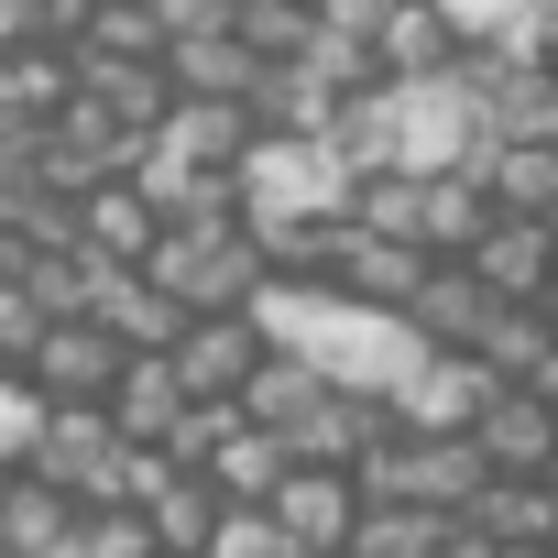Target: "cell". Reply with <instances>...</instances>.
Wrapping results in <instances>:
<instances>
[{
  "instance_id": "cell-11",
  "label": "cell",
  "mask_w": 558,
  "mask_h": 558,
  "mask_svg": "<svg viewBox=\"0 0 558 558\" xmlns=\"http://www.w3.org/2000/svg\"><path fill=\"white\" fill-rule=\"evenodd\" d=\"M460 175L493 197V208H514V219H558V143H471L460 154Z\"/></svg>"
},
{
  "instance_id": "cell-21",
  "label": "cell",
  "mask_w": 558,
  "mask_h": 558,
  "mask_svg": "<svg viewBox=\"0 0 558 558\" xmlns=\"http://www.w3.org/2000/svg\"><path fill=\"white\" fill-rule=\"evenodd\" d=\"M197 482H208L219 504H263L274 482H286V438H274V427H252V416H241V427H230V438H219V449L197 460Z\"/></svg>"
},
{
  "instance_id": "cell-10",
  "label": "cell",
  "mask_w": 558,
  "mask_h": 558,
  "mask_svg": "<svg viewBox=\"0 0 558 558\" xmlns=\"http://www.w3.org/2000/svg\"><path fill=\"white\" fill-rule=\"evenodd\" d=\"M493 296H547V263H558V219H514V208H493L482 230H471V252H460Z\"/></svg>"
},
{
  "instance_id": "cell-14",
  "label": "cell",
  "mask_w": 558,
  "mask_h": 558,
  "mask_svg": "<svg viewBox=\"0 0 558 558\" xmlns=\"http://www.w3.org/2000/svg\"><path fill=\"white\" fill-rule=\"evenodd\" d=\"M471 362H482L493 384H547V395H558V340H547V296H514V307H493V318H482V340H471Z\"/></svg>"
},
{
  "instance_id": "cell-3",
  "label": "cell",
  "mask_w": 558,
  "mask_h": 558,
  "mask_svg": "<svg viewBox=\"0 0 558 558\" xmlns=\"http://www.w3.org/2000/svg\"><path fill=\"white\" fill-rule=\"evenodd\" d=\"M110 460H121V438H110L99 405H34V438H23V471H34V482L99 504V493H110Z\"/></svg>"
},
{
  "instance_id": "cell-2",
  "label": "cell",
  "mask_w": 558,
  "mask_h": 558,
  "mask_svg": "<svg viewBox=\"0 0 558 558\" xmlns=\"http://www.w3.org/2000/svg\"><path fill=\"white\" fill-rule=\"evenodd\" d=\"M384 143H395V165H405V175H438V165H460V154L482 143L460 66H438V77H384Z\"/></svg>"
},
{
  "instance_id": "cell-20",
  "label": "cell",
  "mask_w": 558,
  "mask_h": 558,
  "mask_svg": "<svg viewBox=\"0 0 558 558\" xmlns=\"http://www.w3.org/2000/svg\"><path fill=\"white\" fill-rule=\"evenodd\" d=\"M66 66H77V88H88L110 121H132V132H154L165 99H175V88H165V56H66Z\"/></svg>"
},
{
  "instance_id": "cell-7",
  "label": "cell",
  "mask_w": 558,
  "mask_h": 558,
  "mask_svg": "<svg viewBox=\"0 0 558 558\" xmlns=\"http://www.w3.org/2000/svg\"><path fill=\"white\" fill-rule=\"evenodd\" d=\"M252 362H263V329H252L241 307H197V318H175V340H165V373H175L186 395H241Z\"/></svg>"
},
{
  "instance_id": "cell-9",
  "label": "cell",
  "mask_w": 558,
  "mask_h": 558,
  "mask_svg": "<svg viewBox=\"0 0 558 558\" xmlns=\"http://www.w3.org/2000/svg\"><path fill=\"white\" fill-rule=\"evenodd\" d=\"M493 307H514V296H493L482 274H471V263H427L416 286H405V307H395V318H405V329H416L427 351H471Z\"/></svg>"
},
{
  "instance_id": "cell-13",
  "label": "cell",
  "mask_w": 558,
  "mask_h": 558,
  "mask_svg": "<svg viewBox=\"0 0 558 558\" xmlns=\"http://www.w3.org/2000/svg\"><path fill=\"white\" fill-rule=\"evenodd\" d=\"M66 208H77V252H99V263H143V252H154V230H165V219H154V197H143L132 175H99V186H77Z\"/></svg>"
},
{
  "instance_id": "cell-27",
  "label": "cell",
  "mask_w": 558,
  "mask_h": 558,
  "mask_svg": "<svg viewBox=\"0 0 558 558\" xmlns=\"http://www.w3.org/2000/svg\"><path fill=\"white\" fill-rule=\"evenodd\" d=\"M88 12H99V0H34L23 34H34V45H77V34H88Z\"/></svg>"
},
{
  "instance_id": "cell-15",
  "label": "cell",
  "mask_w": 558,
  "mask_h": 558,
  "mask_svg": "<svg viewBox=\"0 0 558 558\" xmlns=\"http://www.w3.org/2000/svg\"><path fill=\"white\" fill-rule=\"evenodd\" d=\"M482 219H493V197H482V186H471L460 165H438V175H416V208H405V241H416L427 263H460Z\"/></svg>"
},
{
  "instance_id": "cell-18",
  "label": "cell",
  "mask_w": 558,
  "mask_h": 558,
  "mask_svg": "<svg viewBox=\"0 0 558 558\" xmlns=\"http://www.w3.org/2000/svg\"><path fill=\"white\" fill-rule=\"evenodd\" d=\"M66 536H77V493H56L12 460V482H0V547L12 558H66Z\"/></svg>"
},
{
  "instance_id": "cell-8",
  "label": "cell",
  "mask_w": 558,
  "mask_h": 558,
  "mask_svg": "<svg viewBox=\"0 0 558 558\" xmlns=\"http://www.w3.org/2000/svg\"><path fill=\"white\" fill-rule=\"evenodd\" d=\"M395 416H384V395H351V384H318L286 427H274V438H286V460H329V471H351L373 438H384Z\"/></svg>"
},
{
  "instance_id": "cell-4",
  "label": "cell",
  "mask_w": 558,
  "mask_h": 558,
  "mask_svg": "<svg viewBox=\"0 0 558 558\" xmlns=\"http://www.w3.org/2000/svg\"><path fill=\"white\" fill-rule=\"evenodd\" d=\"M263 514H274V536H286L296 558H340V536L362 514V482L329 471V460H286V482L263 493Z\"/></svg>"
},
{
  "instance_id": "cell-30",
  "label": "cell",
  "mask_w": 558,
  "mask_h": 558,
  "mask_svg": "<svg viewBox=\"0 0 558 558\" xmlns=\"http://www.w3.org/2000/svg\"><path fill=\"white\" fill-rule=\"evenodd\" d=\"M0 558H12V547H0Z\"/></svg>"
},
{
  "instance_id": "cell-12",
  "label": "cell",
  "mask_w": 558,
  "mask_h": 558,
  "mask_svg": "<svg viewBox=\"0 0 558 558\" xmlns=\"http://www.w3.org/2000/svg\"><path fill=\"white\" fill-rule=\"evenodd\" d=\"M460 525H471V536H493V547H547L558 493H547V471H482V482H471V504H460Z\"/></svg>"
},
{
  "instance_id": "cell-28",
  "label": "cell",
  "mask_w": 558,
  "mask_h": 558,
  "mask_svg": "<svg viewBox=\"0 0 558 558\" xmlns=\"http://www.w3.org/2000/svg\"><path fill=\"white\" fill-rule=\"evenodd\" d=\"M23 12H34V0H0V34H23Z\"/></svg>"
},
{
  "instance_id": "cell-6",
  "label": "cell",
  "mask_w": 558,
  "mask_h": 558,
  "mask_svg": "<svg viewBox=\"0 0 558 558\" xmlns=\"http://www.w3.org/2000/svg\"><path fill=\"white\" fill-rule=\"evenodd\" d=\"M460 438L482 449V471H547L558 460V405H547V384H493Z\"/></svg>"
},
{
  "instance_id": "cell-1",
  "label": "cell",
  "mask_w": 558,
  "mask_h": 558,
  "mask_svg": "<svg viewBox=\"0 0 558 558\" xmlns=\"http://www.w3.org/2000/svg\"><path fill=\"white\" fill-rule=\"evenodd\" d=\"M143 274L197 318V307H241L252 286H263V263H252V241H241V219L230 230H186V219H165L154 230V252H143Z\"/></svg>"
},
{
  "instance_id": "cell-23",
  "label": "cell",
  "mask_w": 558,
  "mask_h": 558,
  "mask_svg": "<svg viewBox=\"0 0 558 558\" xmlns=\"http://www.w3.org/2000/svg\"><path fill=\"white\" fill-rule=\"evenodd\" d=\"M132 514H143V536H154V558H197V536H208V514H219V493H208L197 471H165V482H154V493H143Z\"/></svg>"
},
{
  "instance_id": "cell-22",
  "label": "cell",
  "mask_w": 558,
  "mask_h": 558,
  "mask_svg": "<svg viewBox=\"0 0 558 558\" xmlns=\"http://www.w3.org/2000/svg\"><path fill=\"white\" fill-rule=\"evenodd\" d=\"M252 66H263V56H252L241 34H186V45H165V88H175V99H241Z\"/></svg>"
},
{
  "instance_id": "cell-19",
  "label": "cell",
  "mask_w": 558,
  "mask_h": 558,
  "mask_svg": "<svg viewBox=\"0 0 558 558\" xmlns=\"http://www.w3.org/2000/svg\"><path fill=\"white\" fill-rule=\"evenodd\" d=\"M373 66H384V77H438V66H460V34L438 23V0H384Z\"/></svg>"
},
{
  "instance_id": "cell-24",
  "label": "cell",
  "mask_w": 558,
  "mask_h": 558,
  "mask_svg": "<svg viewBox=\"0 0 558 558\" xmlns=\"http://www.w3.org/2000/svg\"><path fill=\"white\" fill-rule=\"evenodd\" d=\"M438 536H449V514H427V504H362L340 558H427Z\"/></svg>"
},
{
  "instance_id": "cell-16",
  "label": "cell",
  "mask_w": 558,
  "mask_h": 558,
  "mask_svg": "<svg viewBox=\"0 0 558 558\" xmlns=\"http://www.w3.org/2000/svg\"><path fill=\"white\" fill-rule=\"evenodd\" d=\"M175 405H186V384L165 373V351H121V373H110V395H99V416H110V438H165L175 427Z\"/></svg>"
},
{
  "instance_id": "cell-26",
  "label": "cell",
  "mask_w": 558,
  "mask_h": 558,
  "mask_svg": "<svg viewBox=\"0 0 558 558\" xmlns=\"http://www.w3.org/2000/svg\"><path fill=\"white\" fill-rule=\"evenodd\" d=\"M143 12H154L165 45H186V34H230V0H143Z\"/></svg>"
},
{
  "instance_id": "cell-5",
  "label": "cell",
  "mask_w": 558,
  "mask_h": 558,
  "mask_svg": "<svg viewBox=\"0 0 558 558\" xmlns=\"http://www.w3.org/2000/svg\"><path fill=\"white\" fill-rule=\"evenodd\" d=\"M110 373H121V340H110L99 318H45V329H34V351H23L34 405H99V395H110Z\"/></svg>"
},
{
  "instance_id": "cell-29",
  "label": "cell",
  "mask_w": 558,
  "mask_h": 558,
  "mask_svg": "<svg viewBox=\"0 0 558 558\" xmlns=\"http://www.w3.org/2000/svg\"><path fill=\"white\" fill-rule=\"evenodd\" d=\"M493 558H547V547H493Z\"/></svg>"
},
{
  "instance_id": "cell-25",
  "label": "cell",
  "mask_w": 558,
  "mask_h": 558,
  "mask_svg": "<svg viewBox=\"0 0 558 558\" xmlns=\"http://www.w3.org/2000/svg\"><path fill=\"white\" fill-rule=\"evenodd\" d=\"M197 558H296V547L274 536V514H263V504H219V514H208V536H197Z\"/></svg>"
},
{
  "instance_id": "cell-17",
  "label": "cell",
  "mask_w": 558,
  "mask_h": 558,
  "mask_svg": "<svg viewBox=\"0 0 558 558\" xmlns=\"http://www.w3.org/2000/svg\"><path fill=\"white\" fill-rule=\"evenodd\" d=\"M77 88L66 45H34V34H0V132H34L56 99Z\"/></svg>"
}]
</instances>
